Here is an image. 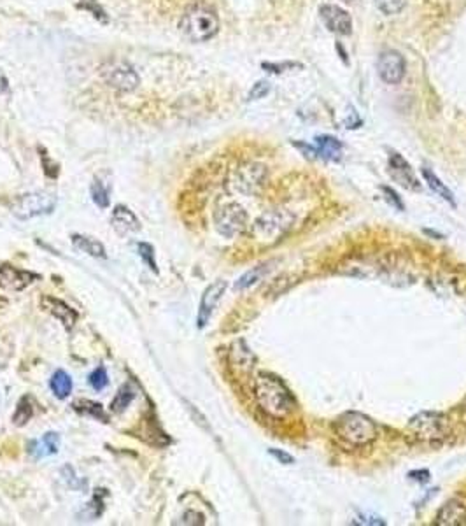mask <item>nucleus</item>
I'll return each mask as SVG.
<instances>
[{
  "mask_svg": "<svg viewBox=\"0 0 466 526\" xmlns=\"http://www.w3.org/2000/svg\"><path fill=\"white\" fill-rule=\"evenodd\" d=\"M231 362H233L235 367H239L242 372H249V370L253 369L254 356L242 341L235 342V346L231 349Z\"/></svg>",
  "mask_w": 466,
  "mask_h": 526,
  "instance_id": "obj_22",
  "label": "nucleus"
},
{
  "mask_svg": "<svg viewBox=\"0 0 466 526\" xmlns=\"http://www.w3.org/2000/svg\"><path fill=\"white\" fill-rule=\"evenodd\" d=\"M100 78L109 88L129 93L139 88L140 78L136 69L125 60H105L99 69Z\"/></svg>",
  "mask_w": 466,
  "mask_h": 526,
  "instance_id": "obj_5",
  "label": "nucleus"
},
{
  "mask_svg": "<svg viewBox=\"0 0 466 526\" xmlns=\"http://www.w3.org/2000/svg\"><path fill=\"white\" fill-rule=\"evenodd\" d=\"M41 306H43V309L48 311L51 316L57 318L67 330H71L75 325V321H78V313H75L71 306H67L64 300L46 295L41 300Z\"/></svg>",
  "mask_w": 466,
  "mask_h": 526,
  "instance_id": "obj_14",
  "label": "nucleus"
},
{
  "mask_svg": "<svg viewBox=\"0 0 466 526\" xmlns=\"http://www.w3.org/2000/svg\"><path fill=\"white\" fill-rule=\"evenodd\" d=\"M293 223H295V216L289 211H267L253 225V235L256 237V241L263 242V244H274V242L281 241L288 234Z\"/></svg>",
  "mask_w": 466,
  "mask_h": 526,
  "instance_id": "obj_4",
  "label": "nucleus"
},
{
  "mask_svg": "<svg viewBox=\"0 0 466 526\" xmlns=\"http://www.w3.org/2000/svg\"><path fill=\"white\" fill-rule=\"evenodd\" d=\"M375 6L381 13L391 16L398 15L403 8L407 6V0H375Z\"/></svg>",
  "mask_w": 466,
  "mask_h": 526,
  "instance_id": "obj_29",
  "label": "nucleus"
},
{
  "mask_svg": "<svg viewBox=\"0 0 466 526\" xmlns=\"http://www.w3.org/2000/svg\"><path fill=\"white\" fill-rule=\"evenodd\" d=\"M110 225L119 235L136 234L140 230V221L133 211L126 206H116L110 214Z\"/></svg>",
  "mask_w": 466,
  "mask_h": 526,
  "instance_id": "obj_15",
  "label": "nucleus"
},
{
  "mask_svg": "<svg viewBox=\"0 0 466 526\" xmlns=\"http://www.w3.org/2000/svg\"><path fill=\"white\" fill-rule=\"evenodd\" d=\"M32 416H34L32 404H30V400L25 397V399L20 400L18 407H16L15 416H13V423H15L16 427H23V425L29 423Z\"/></svg>",
  "mask_w": 466,
  "mask_h": 526,
  "instance_id": "obj_26",
  "label": "nucleus"
},
{
  "mask_svg": "<svg viewBox=\"0 0 466 526\" xmlns=\"http://www.w3.org/2000/svg\"><path fill=\"white\" fill-rule=\"evenodd\" d=\"M338 437L354 448H363L377 439V427L368 416L361 413H345L335 423Z\"/></svg>",
  "mask_w": 466,
  "mask_h": 526,
  "instance_id": "obj_3",
  "label": "nucleus"
},
{
  "mask_svg": "<svg viewBox=\"0 0 466 526\" xmlns=\"http://www.w3.org/2000/svg\"><path fill=\"white\" fill-rule=\"evenodd\" d=\"M423 176H424V181L428 183V186H430V188L433 190L438 197H442V199H444L445 202L451 204V206H456V200H454V195H452V192L444 185V183H442V179H438L437 176L431 172V169L423 167Z\"/></svg>",
  "mask_w": 466,
  "mask_h": 526,
  "instance_id": "obj_23",
  "label": "nucleus"
},
{
  "mask_svg": "<svg viewBox=\"0 0 466 526\" xmlns=\"http://www.w3.org/2000/svg\"><path fill=\"white\" fill-rule=\"evenodd\" d=\"M254 397L260 409L275 420H284L296 409V400L291 391L272 374H258L254 381Z\"/></svg>",
  "mask_w": 466,
  "mask_h": 526,
  "instance_id": "obj_1",
  "label": "nucleus"
},
{
  "mask_svg": "<svg viewBox=\"0 0 466 526\" xmlns=\"http://www.w3.org/2000/svg\"><path fill=\"white\" fill-rule=\"evenodd\" d=\"M72 244L78 249H81L86 255L93 256V258H105V248L102 246V242H99L96 239L88 237V235H72Z\"/></svg>",
  "mask_w": 466,
  "mask_h": 526,
  "instance_id": "obj_19",
  "label": "nucleus"
},
{
  "mask_svg": "<svg viewBox=\"0 0 466 526\" xmlns=\"http://www.w3.org/2000/svg\"><path fill=\"white\" fill-rule=\"evenodd\" d=\"M409 430L414 437L424 444H438L449 434L447 418L438 413H421L412 418Z\"/></svg>",
  "mask_w": 466,
  "mask_h": 526,
  "instance_id": "obj_6",
  "label": "nucleus"
},
{
  "mask_svg": "<svg viewBox=\"0 0 466 526\" xmlns=\"http://www.w3.org/2000/svg\"><path fill=\"white\" fill-rule=\"evenodd\" d=\"M267 179V167L256 162H249L237 169L235 176H233V186L237 192L244 193V195H253V193L260 192L261 186L265 185Z\"/></svg>",
  "mask_w": 466,
  "mask_h": 526,
  "instance_id": "obj_9",
  "label": "nucleus"
},
{
  "mask_svg": "<svg viewBox=\"0 0 466 526\" xmlns=\"http://www.w3.org/2000/svg\"><path fill=\"white\" fill-rule=\"evenodd\" d=\"M317 153L324 158V160H340L342 157V144L335 137L321 136L317 137Z\"/></svg>",
  "mask_w": 466,
  "mask_h": 526,
  "instance_id": "obj_20",
  "label": "nucleus"
},
{
  "mask_svg": "<svg viewBox=\"0 0 466 526\" xmlns=\"http://www.w3.org/2000/svg\"><path fill=\"white\" fill-rule=\"evenodd\" d=\"M466 523V507L458 500H449L437 514V525L461 526Z\"/></svg>",
  "mask_w": 466,
  "mask_h": 526,
  "instance_id": "obj_16",
  "label": "nucleus"
},
{
  "mask_svg": "<svg viewBox=\"0 0 466 526\" xmlns=\"http://www.w3.org/2000/svg\"><path fill=\"white\" fill-rule=\"evenodd\" d=\"M133 399H136V393H133V390L130 388V384H126V386H123L122 390L116 393L112 404H110V411H112V413H116V414L123 413V411H125L126 407L132 404Z\"/></svg>",
  "mask_w": 466,
  "mask_h": 526,
  "instance_id": "obj_25",
  "label": "nucleus"
},
{
  "mask_svg": "<svg viewBox=\"0 0 466 526\" xmlns=\"http://www.w3.org/2000/svg\"><path fill=\"white\" fill-rule=\"evenodd\" d=\"M137 253H139V256L144 260V263H146L151 271L158 272L156 260H154V248H153V246L147 244V242H140V244H137Z\"/></svg>",
  "mask_w": 466,
  "mask_h": 526,
  "instance_id": "obj_30",
  "label": "nucleus"
},
{
  "mask_svg": "<svg viewBox=\"0 0 466 526\" xmlns=\"http://www.w3.org/2000/svg\"><path fill=\"white\" fill-rule=\"evenodd\" d=\"M74 409L82 414H89L92 418H99V420L107 421V414L103 413L100 404L89 402V400H78V402H74Z\"/></svg>",
  "mask_w": 466,
  "mask_h": 526,
  "instance_id": "obj_28",
  "label": "nucleus"
},
{
  "mask_svg": "<svg viewBox=\"0 0 466 526\" xmlns=\"http://www.w3.org/2000/svg\"><path fill=\"white\" fill-rule=\"evenodd\" d=\"M181 523L182 525H203V516L198 514V512L195 511H188L184 512V516L181 518Z\"/></svg>",
  "mask_w": 466,
  "mask_h": 526,
  "instance_id": "obj_33",
  "label": "nucleus"
},
{
  "mask_svg": "<svg viewBox=\"0 0 466 526\" xmlns=\"http://www.w3.org/2000/svg\"><path fill=\"white\" fill-rule=\"evenodd\" d=\"M92 199L93 202L99 207L105 209L109 207V199H110V185L107 181H102L100 178H95L92 185Z\"/></svg>",
  "mask_w": 466,
  "mask_h": 526,
  "instance_id": "obj_24",
  "label": "nucleus"
},
{
  "mask_svg": "<svg viewBox=\"0 0 466 526\" xmlns=\"http://www.w3.org/2000/svg\"><path fill=\"white\" fill-rule=\"evenodd\" d=\"M265 272H267V267H265V265H260V267H256V269H253V271L246 272V274H244L242 278H239V281L235 283V290H247V288H251V286L256 285V283L260 281L261 278H263Z\"/></svg>",
  "mask_w": 466,
  "mask_h": 526,
  "instance_id": "obj_27",
  "label": "nucleus"
},
{
  "mask_svg": "<svg viewBox=\"0 0 466 526\" xmlns=\"http://www.w3.org/2000/svg\"><path fill=\"white\" fill-rule=\"evenodd\" d=\"M379 76L388 85H398L405 76V58L395 50H384L377 60Z\"/></svg>",
  "mask_w": 466,
  "mask_h": 526,
  "instance_id": "obj_10",
  "label": "nucleus"
},
{
  "mask_svg": "<svg viewBox=\"0 0 466 526\" xmlns=\"http://www.w3.org/2000/svg\"><path fill=\"white\" fill-rule=\"evenodd\" d=\"M224 290H226V281H216L203 292L202 300H200L198 320H196L198 321V328H203L209 323L210 314H212V311L216 309V306L219 304Z\"/></svg>",
  "mask_w": 466,
  "mask_h": 526,
  "instance_id": "obj_13",
  "label": "nucleus"
},
{
  "mask_svg": "<svg viewBox=\"0 0 466 526\" xmlns=\"http://www.w3.org/2000/svg\"><path fill=\"white\" fill-rule=\"evenodd\" d=\"M270 92V85H268L267 81H258L256 85L251 88L249 92V100H258V99H263L267 93Z\"/></svg>",
  "mask_w": 466,
  "mask_h": 526,
  "instance_id": "obj_32",
  "label": "nucleus"
},
{
  "mask_svg": "<svg viewBox=\"0 0 466 526\" xmlns=\"http://www.w3.org/2000/svg\"><path fill=\"white\" fill-rule=\"evenodd\" d=\"M270 455L275 456V458H277L279 462H282V463H293V456H289L288 453L279 451V449H270Z\"/></svg>",
  "mask_w": 466,
  "mask_h": 526,
  "instance_id": "obj_35",
  "label": "nucleus"
},
{
  "mask_svg": "<svg viewBox=\"0 0 466 526\" xmlns=\"http://www.w3.org/2000/svg\"><path fill=\"white\" fill-rule=\"evenodd\" d=\"M321 22L324 23L330 32L337 34V36H351L353 32V20L345 9L338 8V6L326 4L321 6L319 9Z\"/></svg>",
  "mask_w": 466,
  "mask_h": 526,
  "instance_id": "obj_11",
  "label": "nucleus"
},
{
  "mask_svg": "<svg viewBox=\"0 0 466 526\" xmlns=\"http://www.w3.org/2000/svg\"><path fill=\"white\" fill-rule=\"evenodd\" d=\"M89 386L93 388V390L96 391H102L103 388L109 384V377H107V372L103 367H99V369L93 370L92 374H89Z\"/></svg>",
  "mask_w": 466,
  "mask_h": 526,
  "instance_id": "obj_31",
  "label": "nucleus"
},
{
  "mask_svg": "<svg viewBox=\"0 0 466 526\" xmlns=\"http://www.w3.org/2000/svg\"><path fill=\"white\" fill-rule=\"evenodd\" d=\"M214 223H216L217 232L224 237H235L246 228L247 214L242 206L239 204H226L219 207L214 214Z\"/></svg>",
  "mask_w": 466,
  "mask_h": 526,
  "instance_id": "obj_8",
  "label": "nucleus"
},
{
  "mask_svg": "<svg viewBox=\"0 0 466 526\" xmlns=\"http://www.w3.org/2000/svg\"><path fill=\"white\" fill-rule=\"evenodd\" d=\"M382 192H384L386 195H388V197H386V199H388L389 202H391V206H393V207H398V209H403L402 200L398 199V195H396V193L393 192V190H389V188H382Z\"/></svg>",
  "mask_w": 466,
  "mask_h": 526,
  "instance_id": "obj_34",
  "label": "nucleus"
},
{
  "mask_svg": "<svg viewBox=\"0 0 466 526\" xmlns=\"http://www.w3.org/2000/svg\"><path fill=\"white\" fill-rule=\"evenodd\" d=\"M8 90V81L4 78H0V92H6Z\"/></svg>",
  "mask_w": 466,
  "mask_h": 526,
  "instance_id": "obj_36",
  "label": "nucleus"
},
{
  "mask_svg": "<svg viewBox=\"0 0 466 526\" xmlns=\"http://www.w3.org/2000/svg\"><path fill=\"white\" fill-rule=\"evenodd\" d=\"M58 448H60V435L54 434V432H50V434L43 435V437L37 439V441L30 442L29 453L32 458L43 460L48 458V456L57 455Z\"/></svg>",
  "mask_w": 466,
  "mask_h": 526,
  "instance_id": "obj_17",
  "label": "nucleus"
},
{
  "mask_svg": "<svg viewBox=\"0 0 466 526\" xmlns=\"http://www.w3.org/2000/svg\"><path fill=\"white\" fill-rule=\"evenodd\" d=\"M54 209H57V197L50 192L25 193V195H20L11 206V213L23 221L46 216Z\"/></svg>",
  "mask_w": 466,
  "mask_h": 526,
  "instance_id": "obj_7",
  "label": "nucleus"
},
{
  "mask_svg": "<svg viewBox=\"0 0 466 526\" xmlns=\"http://www.w3.org/2000/svg\"><path fill=\"white\" fill-rule=\"evenodd\" d=\"M51 391L54 393V397L60 400H65L68 395L72 393V379L65 370H57V372L51 376L50 381Z\"/></svg>",
  "mask_w": 466,
  "mask_h": 526,
  "instance_id": "obj_21",
  "label": "nucleus"
},
{
  "mask_svg": "<svg viewBox=\"0 0 466 526\" xmlns=\"http://www.w3.org/2000/svg\"><path fill=\"white\" fill-rule=\"evenodd\" d=\"M179 29L191 43H207L219 32V16L210 6L193 4L182 13Z\"/></svg>",
  "mask_w": 466,
  "mask_h": 526,
  "instance_id": "obj_2",
  "label": "nucleus"
},
{
  "mask_svg": "<svg viewBox=\"0 0 466 526\" xmlns=\"http://www.w3.org/2000/svg\"><path fill=\"white\" fill-rule=\"evenodd\" d=\"M37 279H39V276L32 274V272L20 271L8 263L0 265V288L8 290V292H22Z\"/></svg>",
  "mask_w": 466,
  "mask_h": 526,
  "instance_id": "obj_12",
  "label": "nucleus"
},
{
  "mask_svg": "<svg viewBox=\"0 0 466 526\" xmlns=\"http://www.w3.org/2000/svg\"><path fill=\"white\" fill-rule=\"evenodd\" d=\"M389 172H391L393 179L398 181L400 185L405 186V188H417L416 179H414L412 171H410V165L407 164L405 158L398 153H393L389 158Z\"/></svg>",
  "mask_w": 466,
  "mask_h": 526,
  "instance_id": "obj_18",
  "label": "nucleus"
}]
</instances>
